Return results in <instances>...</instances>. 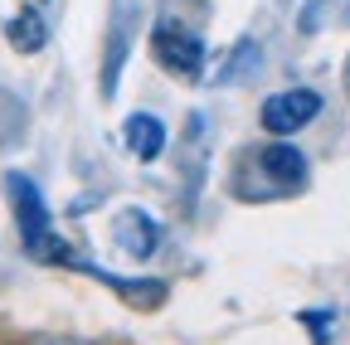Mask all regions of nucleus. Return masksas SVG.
<instances>
[{
    "instance_id": "nucleus-2",
    "label": "nucleus",
    "mask_w": 350,
    "mask_h": 345,
    "mask_svg": "<svg viewBox=\"0 0 350 345\" xmlns=\"http://www.w3.org/2000/svg\"><path fill=\"white\" fill-rule=\"evenodd\" d=\"M151 54L175 78H200L204 73V44H200V34H190L180 25H156L151 29Z\"/></svg>"
},
{
    "instance_id": "nucleus-5",
    "label": "nucleus",
    "mask_w": 350,
    "mask_h": 345,
    "mask_svg": "<svg viewBox=\"0 0 350 345\" xmlns=\"http://www.w3.org/2000/svg\"><path fill=\"white\" fill-rule=\"evenodd\" d=\"M122 141H126V151L137 156V161H156V156L165 151V126H161V117L137 112V117H126Z\"/></svg>"
},
{
    "instance_id": "nucleus-7",
    "label": "nucleus",
    "mask_w": 350,
    "mask_h": 345,
    "mask_svg": "<svg viewBox=\"0 0 350 345\" xmlns=\"http://www.w3.org/2000/svg\"><path fill=\"white\" fill-rule=\"evenodd\" d=\"M5 39H10V49H20V54H39L44 44H49V25H44L39 10H20L5 25Z\"/></svg>"
},
{
    "instance_id": "nucleus-4",
    "label": "nucleus",
    "mask_w": 350,
    "mask_h": 345,
    "mask_svg": "<svg viewBox=\"0 0 350 345\" xmlns=\"http://www.w3.org/2000/svg\"><path fill=\"white\" fill-rule=\"evenodd\" d=\"M258 165H262V176L278 180L282 190H297L306 180V156L297 146H287V141H268V146L258 151Z\"/></svg>"
},
{
    "instance_id": "nucleus-6",
    "label": "nucleus",
    "mask_w": 350,
    "mask_h": 345,
    "mask_svg": "<svg viewBox=\"0 0 350 345\" xmlns=\"http://www.w3.org/2000/svg\"><path fill=\"white\" fill-rule=\"evenodd\" d=\"M156 238H161V229H156L151 214H142V209H126L122 219H117V243H122L131 258H146V253L156 248Z\"/></svg>"
},
{
    "instance_id": "nucleus-3",
    "label": "nucleus",
    "mask_w": 350,
    "mask_h": 345,
    "mask_svg": "<svg viewBox=\"0 0 350 345\" xmlns=\"http://www.w3.org/2000/svg\"><path fill=\"white\" fill-rule=\"evenodd\" d=\"M317 112H321V93L287 88V93H273L268 102H262V126H268L273 137H292L306 122H317Z\"/></svg>"
},
{
    "instance_id": "nucleus-1",
    "label": "nucleus",
    "mask_w": 350,
    "mask_h": 345,
    "mask_svg": "<svg viewBox=\"0 0 350 345\" xmlns=\"http://www.w3.org/2000/svg\"><path fill=\"white\" fill-rule=\"evenodd\" d=\"M5 190H10L15 219H20V238H25V248L39 258V263H78V253L49 229V209H44V195L34 190V180L20 176V170H10Z\"/></svg>"
}]
</instances>
